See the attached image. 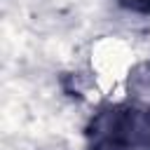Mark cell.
I'll return each mask as SVG.
<instances>
[{
	"label": "cell",
	"mask_w": 150,
	"mask_h": 150,
	"mask_svg": "<svg viewBox=\"0 0 150 150\" xmlns=\"http://www.w3.org/2000/svg\"><path fill=\"white\" fill-rule=\"evenodd\" d=\"M117 2H120V7H124L127 12L143 14V16L150 14V0H117Z\"/></svg>",
	"instance_id": "cell-2"
},
{
	"label": "cell",
	"mask_w": 150,
	"mask_h": 150,
	"mask_svg": "<svg viewBox=\"0 0 150 150\" xmlns=\"http://www.w3.org/2000/svg\"><path fill=\"white\" fill-rule=\"evenodd\" d=\"M138 145L150 150V110L141 115V141H138Z\"/></svg>",
	"instance_id": "cell-3"
},
{
	"label": "cell",
	"mask_w": 150,
	"mask_h": 150,
	"mask_svg": "<svg viewBox=\"0 0 150 150\" xmlns=\"http://www.w3.org/2000/svg\"><path fill=\"white\" fill-rule=\"evenodd\" d=\"M141 141V115L129 105L98 110L87 127L91 150H131Z\"/></svg>",
	"instance_id": "cell-1"
}]
</instances>
